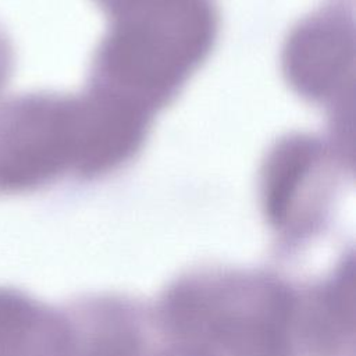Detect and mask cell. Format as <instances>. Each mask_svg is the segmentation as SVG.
<instances>
[{
	"mask_svg": "<svg viewBox=\"0 0 356 356\" xmlns=\"http://www.w3.org/2000/svg\"><path fill=\"white\" fill-rule=\"evenodd\" d=\"M22 332V309L19 302L0 295V356H13Z\"/></svg>",
	"mask_w": 356,
	"mask_h": 356,
	"instance_id": "cell-2",
	"label": "cell"
},
{
	"mask_svg": "<svg viewBox=\"0 0 356 356\" xmlns=\"http://www.w3.org/2000/svg\"><path fill=\"white\" fill-rule=\"evenodd\" d=\"M63 114L51 104L24 102L0 113V186H28L53 171L63 157Z\"/></svg>",
	"mask_w": 356,
	"mask_h": 356,
	"instance_id": "cell-1",
	"label": "cell"
}]
</instances>
